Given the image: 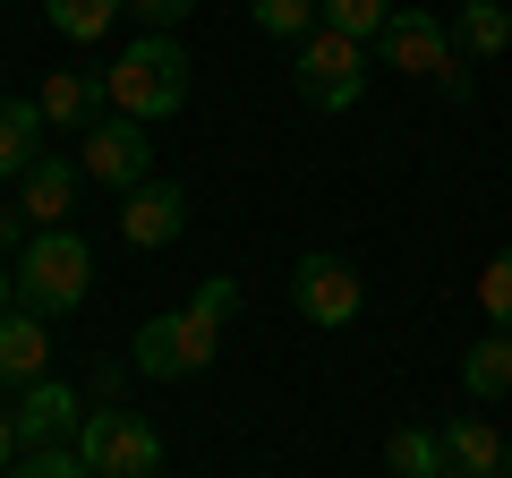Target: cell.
<instances>
[{"label": "cell", "mask_w": 512, "mask_h": 478, "mask_svg": "<svg viewBox=\"0 0 512 478\" xmlns=\"http://www.w3.org/2000/svg\"><path fill=\"white\" fill-rule=\"evenodd\" d=\"M103 94H111V111L146 120V129L171 120V111L188 103V52H180V35H171V26H146V35L103 69Z\"/></svg>", "instance_id": "obj_1"}, {"label": "cell", "mask_w": 512, "mask_h": 478, "mask_svg": "<svg viewBox=\"0 0 512 478\" xmlns=\"http://www.w3.org/2000/svg\"><path fill=\"white\" fill-rule=\"evenodd\" d=\"M86 291H94V248L69 222H60V231H35L18 248V308L69 316V308H86Z\"/></svg>", "instance_id": "obj_2"}, {"label": "cell", "mask_w": 512, "mask_h": 478, "mask_svg": "<svg viewBox=\"0 0 512 478\" xmlns=\"http://www.w3.org/2000/svg\"><path fill=\"white\" fill-rule=\"evenodd\" d=\"M384 69H402V77H436L453 103H470V60H461L453 43V18H436V9H393L376 35Z\"/></svg>", "instance_id": "obj_3"}, {"label": "cell", "mask_w": 512, "mask_h": 478, "mask_svg": "<svg viewBox=\"0 0 512 478\" xmlns=\"http://www.w3.org/2000/svg\"><path fill=\"white\" fill-rule=\"evenodd\" d=\"M214 350H222V316H205L197 299L188 308H163L137 325V376H154V385H180V376H205L214 368Z\"/></svg>", "instance_id": "obj_4"}, {"label": "cell", "mask_w": 512, "mask_h": 478, "mask_svg": "<svg viewBox=\"0 0 512 478\" xmlns=\"http://www.w3.org/2000/svg\"><path fill=\"white\" fill-rule=\"evenodd\" d=\"M291 86H299V103H316V111H350L367 94V43L316 26L308 43H291Z\"/></svg>", "instance_id": "obj_5"}, {"label": "cell", "mask_w": 512, "mask_h": 478, "mask_svg": "<svg viewBox=\"0 0 512 478\" xmlns=\"http://www.w3.org/2000/svg\"><path fill=\"white\" fill-rule=\"evenodd\" d=\"M77 453H86L94 478H154V470H163V436H154L137 410H120V402L86 410V427H77Z\"/></svg>", "instance_id": "obj_6"}, {"label": "cell", "mask_w": 512, "mask_h": 478, "mask_svg": "<svg viewBox=\"0 0 512 478\" xmlns=\"http://www.w3.org/2000/svg\"><path fill=\"white\" fill-rule=\"evenodd\" d=\"M77 171L128 197L137 180H154V129H146V120H128V111H103V120L86 129V154H77Z\"/></svg>", "instance_id": "obj_7"}, {"label": "cell", "mask_w": 512, "mask_h": 478, "mask_svg": "<svg viewBox=\"0 0 512 478\" xmlns=\"http://www.w3.org/2000/svg\"><path fill=\"white\" fill-rule=\"evenodd\" d=\"M291 299H299V316H308V325H359L367 282H359V265H350V257L316 248V257L291 265Z\"/></svg>", "instance_id": "obj_8"}, {"label": "cell", "mask_w": 512, "mask_h": 478, "mask_svg": "<svg viewBox=\"0 0 512 478\" xmlns=\"http://www.w3.org/2000/svg\"><path fill=\"white\" fill-rule=\"evenodd\" d=\"M18 444L35 453V444H77V427H86V393L60 385V376H35V385H18Z\"/></svg>", "instance_id": "obj_9"}, {"label": "cell", "mask_w": 512, "mask_h": 478, "mask_svg": "<svg viewBox=\"0 0 512 478\" xmlns=\"http://www.w3.org/2000/svg\"><path fill=\"white\" fill-rule=\"evenodd\" d=\"M188 231V188L180 180H137L120 205V239L128 248H171Z\"/></svg>", "instance_id": "obj_10"}, {"label": "cell", "mask_w": 512, "mask_h": 478, "mask_svg": "<svg viewBox=\"0 0 512 478\" xmlns=\"http://www.w3.org/2000/svg\"><path fill=\"white\" fill-rule=\"evenodd\" d=\"M77 180H86V171H77L69 154H43V163L18 180V214L35 222V231H60V222L77 214Z\"/></svg>", "instance_id": "obj_11"}, {"label": "cell", "mask_w": 512, "mask_h": 478, "mask_svg": "<svg viewBox=\"0 0 512 478\" xmlns=\"http://www.w3.org/2000/svg\"><path fill=\"white\" fill-rule=\"evenodd\" d=\"M35 376H52V316L9 308L0 316V385H35Z\"/></svg>", "instance_id": "obj_12"}, {"label": "cell", "mask_w": 512, "mask_h": 478, "mask_svg": "<svg viewBox=\"0 0 512 478\" xmlns=\"http://www.w3.org/2000/svg\"><path fill=\"white\" fill-rule=\"evenodd\" d=\"M35 103H43L52 129H77V137H86L94 120L111 111V94H103V77H86V69H52V77L35 86Z\"/></svg>", "instance_id": "obj_13"}, {"label": "cell", "mask_w": 512, "mask_h": 478, "mask_svg": "<svg viewBox=\"0 0 512 478\" xmlns=\"http://www.w3.org/2000/svg\"><path fill=\"white\" fill-rule=\"evenodd\" d=\"M43 103L35 94H0V180H26V171L43 163Z\"/></svg>", "instance_id": "obj_14"}, {"label": "cell", "mask_w": 512, "mask_h": 478, "mask_svg": "<svg viewBox=\"0 0 512 478\" xmlns=\"http://www.w3.org/2000/svg\"><path fill=\"white\" fill-rule=\"evenodd\" d=\"M504 444H512V436H495L478 410L444 419V453H453V470H470V478H504Z\"/></svg>", "instance_id": "obj_15"}, {"label": "cell", "mask_w": 512, "mask_h": 478, "mask_svg": "<svg viewBox=\"0 0 512 478\" xmlns=\"http://www.w3.org/2000/svg\"><path fill=\"white\" fill-rule=\"evenodd\" d=\"M461 393L470 402H504L512 393V333H487V342L461 350Z\"/></svg>", "instance_id": "obj_16"}, {"label": "cell", "mask_w": 512, "mask_h": 478, "mask_svg": "<svg viewBox=\"0 0 512 478\" xmlns=\"http://www.w3.org/2000/svg\"><path fill=\"white\" fill-rule=\"evenodd\" d=\"M453 43H461V60H495L512 43V9L504 0H461L453 9Z\"/></svg>", "instance_id": "obj_17"}, {"label": "cell", "mask_w": 512, "mask_h": 478, "mask_svg": "<svg viewBox=\"0 0 512 478\" xmlns=\"http://www.w3.org/2000/svg\"><path fill=\"white\" fill-rule=\"evenodd\" d=\"M444 427H393V436H384V470L393 478H436L444 470Z\"/></svg>", "instance_id": "obj_18"}, {"label": "cell", "mask_w": 512, "mask_h": 478, "mask_svg": "<svg viewBox=\"0 0 512 478\" xmlns=\"http://www.w3.org/2000/svg\"><path fill=\"white\" fill-rule=\"evenodd\" d=\"M120 9H128V0H43L52 35H69V43H103L111 26H120Z\"/></svg>", "instance_id": "obj_19"}, {"label": "cell", "mask_w": 512, "mask_h": 478, "mask_svg": "<svg viewBox=\"0 0 512 478\" xmlns=\"http://www.w3.org/2000/svg\"><path fill=\"white\" fill-rule=\"evenodd\" d=\"M248 26L274 43H308L325 18H316V0H248Z\"/></svg>", "instance_id": "obj_20"}, {"label": "cell", "mask_w": 512, "mask_h": 478, "mask_svg": "<svg viewBox=\"0 0 512 478\" xmlns=\"http://www.w3.org/2000/svg\"><path fill=\"white\" fill-rule=\"evenodd\" d=\"M316 18H325L333 35H350V43H376L384 18H393V0H316Z\"/></svg>", "instance_id": "obj_21"}, {"label": "cell", "mask_w": 512, "mask_h": 478, "mask_svg": "<svg viewBox=\"0 0 512 478\" xmlns=\"http://www.w3.org/2000/svg\"><path fill=\"white\" fill-rule=\"evenodd\" d=\"M9 478H94V470H86L77 444H35V453H18V470H9Z\"/></svg>", "instance_id": "obj_22"}, {"label": "cell", "mask_w": 512, "mask_h": 478, "mask_svg": "<svg viewBox=\"0 0 512 478\" xmlns=\"http://www.w3.org/2000/svg\"><path fill=\"white\" fill-rule=\"evenodd\" d=\"M478 308H487L495 333H512V257H495L487 274H478Z\"/></svg>", "instance_id": "obj_23"}, {"label": "cell", "mask_w": 512, "mask_h": 478, "mask_svg": "<svg viewBox=\"0 0 512 478\" xmlns=\"http://www.w3.org/2000/svg\"><path fill=\"white\" fill-rule=\"evenodd\" d=\"M197 308L231 325V316H239V282H231V274H205V282H197Z\"/></svg>", "instance_id": "obj_24"}, {"label": "cell", "mask_w": 512, "mask_h": 478, "mask_svg": "<svg viewBox=\"0 0 512 478\" xmlns=\"http://www.w3.org/2000/svg\"><path fill=\"white\" fill-rule=\"evenodd\" d=\"M197 0H128V18H146V26H180Z\"/></svg>", "instance_id": "obj_25"}, {"label": "cell", "mask_w": 512, "mask_h": 478, "mask_svg": "<svg viewBox=\"0 0 512 478\" xmlns=\"http://www.w3.org/2000/svg\"><path fill=\"white\" fill-rule=\"evenodd\" d=\"M18 453H26V444H18V419H9V410H0V478L18 470Z\"/></svg>", "instance_id": "obj_26"}, {"label": "cell", "mask_w": 512, "mask_h": 478, "mask_svg": "<svg viewBox=\"0 0 512 478\" xmlns=\"http://www.w3.org/2000/svg\"><path fill=\"white\" fill-rule=\"evenodd\" d=\"M18 308V265H0V316Z\"/></svg>", "instance_id": "obj_27"}, {"label": "cell", "mask_w": 512, "mask_h": 478, "mask_svg": "<svg viewBox=\"0 0 512 478\" xmlns=\"http://www.w3.org/2000/svg\"><path fill=\"white\" fill-rule=\"evenodd\" d=\"M18 222H26V214H9V205H0V248H26V239H18Z\"/></svg>", "instance_id": "obj_28"}, {"label": "cell", "mask_w": 512, "mask_h": 478, "mask_svg": "<svg viewBox=\"0 0 512 478\" xmlns=\"http://www.w3.org/2000/svg\"><path fill=\"white\" fill-rule=\"evenodd\" d=\"M436 478H470V470H453V461H444V470H436Z\"/></svg>", "instance_id": "obj_29"}, {"label": "cell", "mask_w": 512, "mask_h": 478, "mask_svg": "<svg viewBox=\"0 0 512 478\" xmlns=\"http://www.w3.org/2000/svg\"><path fill=\"white\" fill-rule=\"evenodd\" d=\"M504 478H512V444H504Z\"/></svg>", "instance_id": "obj_30"}]
</instances>
